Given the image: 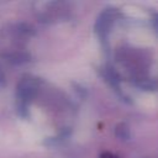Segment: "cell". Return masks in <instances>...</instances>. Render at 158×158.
Returning <instances> with one entry per match:
<instances>
[{
  "label": "cell",
  "instance_id": "obj_1",
  "mask_svg": "<svg viewBox=\"0 0 158 158\" xmlns=\"http://www.w3.org/2000/svg\"><path fill=\"white\" fill-rule=\"evenodd\" d=\"M100 158H117L116 156H114L112 153H109V152H105V153H102L101 156H100Z\"/></svg>",
  "mask_w": 158,
  "mask_h": 158
},
{
  "label": "cell",
  "instance_id": "obj_2",
  "mask_svg": "<svg viewBox=\"0 0 158 158\" xmlns=\"http://www.w3.org/2000/svg\"><path fill=\"white\" fill-rule=\"evenodd\" d=\"M154 23H156V27H157V31H158V14L154 15Z\"/></svg>",
  "mask_w": 158,
  "mask_h": 158
}]
</instances>
